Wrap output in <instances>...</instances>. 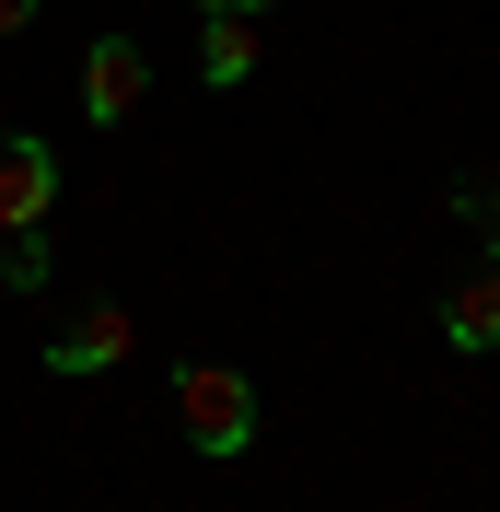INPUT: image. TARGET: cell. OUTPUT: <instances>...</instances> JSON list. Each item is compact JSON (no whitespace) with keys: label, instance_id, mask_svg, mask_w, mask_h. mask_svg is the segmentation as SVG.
I'll return each instance as SVG.
<instances>
[{"label":"cell","instance_id":"obj_8","mask_svg":"<svg viewBox=\"0 0 500 512\" xmlns=\"http://www.w3.org/2000/svg\"><path fill=\"white\" fill-rule=\"evenodd\" d=\"M454 210H466V233L489 245V268H500V187H454Z\"/></svg>","mask_w":500,"mask_h":512},{"label":"cell","instance_id":"obj_9","mask_svg":"<svg viewBox=\"0 0 500 512\" xmlns=\"http://www.w3.org/2000/svg\"><path fill=\"white\" fill-rule=\"evenodd\" d=\"M35 24H47L35 0H0V47H12V35H35Z\"/></svg>","mask_w":500,"mask_h":512},{"label":"cell","instance_id":"obj_6","mask_svg":"<svg viewBox=\"0 0 500 512\" xmlns=\"http://www.w3.org/2000/svg\"><path fill=\"white\" fill-rule=\"evenodd\" d=\"M442 338L454 350H500V268H477L466 291H442Z\"/></svg>","mask_w":500,"mask_h":512},{"label":"cell","instance_id":"obj_7","mask_svg":"<svg viewBox=\"0 0 500 512\" xmlns=\"http://www.w3.org/2000/svg\"><path fill=\"white\" fill-rule=\"evenodd\" d=\"M0 280L24 303H47V233H0Z\"/></svg>","mask_w":500,"mask_h":512},{"label":"cell","instance_id":"obj_10","mask_svg":"<svg viewBox=\"0 0 500 512\" xmlns=\"http://www.w3.org/2000/svg\"><path fill=\"white\" fill-rule=\"evenodd\" d=\"M198 12H268V0H198Z\"/></svg>","mask_w":500,"mask_h":512},{"label":"cell","instance_id":"obj_5","mask_svg":"<svg viewBox=\"0 0 500 512\" xmlns=\"http://www.w3.org/2000/svg\"><path fill=\"white\" fill-rule=\"evenodd\" d=\"M256 59H268V35H256V12H198V82H210V94L256 82Z\"/></svg>","mask_w":500,"mask_h":512},{"label":"cell","instance_id":"obj_1","mask_svg":"<svg viewBox=\"0 0 500 512\" xmlns=\"http://www.w3.org/2000/svg\"><path fill=\"white\" fill-rule=\"evenodd\" d=\"M175 431H187L210 466H233V454L256 443V384L233 373V361H175Z\"/></svg>","mask_w":500,"mask_h":512},{"label":"cell","instance_id":"obj_4","mask_svg":"<svg viewBox=\"0 0 500 512\" xmlns=\"http://www.w3.org/2000/svg\"><path fill=\"white\" fill-rule=\"evenodd\" d=\"M59 210V152L35 128H0V233H47Z\"/></svg>","mask_w":500,"mask_h":512},{"label":"cell","instance_id":"obj_3","mask_svg":"<svg viewBox=\"0 0 500 512\" xmlns=\"http://www.w3.org/2000/svg\"><path fill=\"white\" fill-rule=\"evenodd\" d=\"M140 350V315H128V303H70L59 326H47V373H117V361Z\"/></svg>","mask_w":500,"mask_h":512},{"label":"cell","instance_id":"obj_2","mask_svg":"<svg viewBox=\"0 0 500 512\" xmlns=\"http://www.w3.org/2000/svg\"><path fill=\"white\" fill-rule=\"evenodd\" d=\"M140 105H152V59H140L128 24H105L94 47H82V117H94V128H128Z\"/></svg>","mask_w":500,"mask_h":512}]
</instances>
